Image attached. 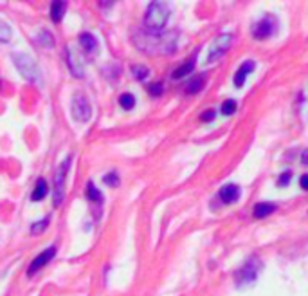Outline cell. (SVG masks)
I'll return each mask as SVG.
<instances>
[{"label":"cell","mask_w":308,"mask_h":296,"mask_svg":"<svg viewBox=\"0 0 308 296\" xmlns=\"http://www.w3.org/2000/svg\"><path fill=\"white\" fill-rule=\"evenodd\" d=\"M132 73H134V76H136L137 79H144L150 74V71H148V67H142V65H134L132 67Z\"/></svg>","instance_id":"7402d4cb"},{"label":"cell","mask_w":308,"mask_h":296,"mask_svg":"<svg viewBox=\"0 0 308 296\" xmlns=\"http://www.w3.org/2000/svg\"><path fill=\"white\" fill-rule=\"evenodd\" d=\"M231 40H233V37H231V35H222V37L216 38V42L213 43V47L209 49V62L218 60L220 56H222V54L227 51Z\"/></svg>","instance_id":"8992f818"},{"label":"cell","mask_w":308,"mask_h":296,"mask_svg":"<svg viewBox=\"0 0 308 296\" xmlns=\"http://www.w3.org/2000/svg\"><path fill=\"white\" fill-rule=\"evenodd\" d=\"M299 186H301L305 191H308V174L301 175V179H299Z\"/></svg>","instance_id":"83f0119b"},{"label":"cell","mask_w":308,"mask_h":296,"mask_svg":"<svg viewBox=\"0 0 308 296\" xmlns=\"http://www.w3.org/2000/svg\"><path fill=\"white\" fill-rule=\"evenodd\" d=\"M251 71H254V62H252V60H247V62L241 64V67L238 69V73L235 74V85L236 87H241V85L245 83L247 74L251 73Z\"/></svg>","instance_id":"8fae6325"},{"label":"cell","mask_w":308,"mask_h":296,"mask_svg":"<svg viewBox=\"0 0 308 296\" xmlns=\"http://www.w3.org/2000/svg\"><path fill=\"white\" fill-rule=\"evenodd\" d=\"M150 94L152 96H161L162 94V85L161 83H153V85H150Z\"/></svg>","instance_id":"d4e9b609"},{"label":"cell","mask_w":308,"mask_h":296,"mask_svg":"<svg viewBox=\"0 0 308 296\" xmlns=\"http://www.w3.org/2000/svg\"><path fill=\"white\" fill-rule=\"evenodd\" d=\"M276 210V206L272 202H260L254 206V219H263L267 215H271L272 212Z\"/></svg>","instance_id":"9a60e30c"},{"label":"cell","mask_w":308,"mask_h":296,"mask_svg":"<svg viewBox=\"0 0 308 296\" xmlns=\"http://www.w3.org/2000/svg\"><path fill=\"white\" fill-rule=\"evenodd\" d=\"M195 56H191V58L186 60V64L182 65V67H178L177 71H173V78L178 79V78H184V76H189V74L193 73L195 69Z\"/></svg>","instance_id":"5bb4252c"},{"label":"cell","mask_w":308,"mask_h":296,"mask_svg":"<svg viewBox=\"0 0 308 296\" xmlns=\"http://www.w3.org/2000/svg\"><path fill=\"white\" fill-rule=\"evenodd\" d=\"M67 64H68L70 73H72L76 78H83V71L78 67V60H76V56H74V53L70 51V49L67 51Z\"/></svg>","instance_id":"2e32d148"},{"label":"cell","mask_w":308,"mask_h":296,"mask_svg":"<svg viewBox=\"0 0 308 296\" xmlns=\"http://www.w3.org/2000/svg\"><path fill=\"white\" fill-rule=\"evenodd\" d=\"M11 35H13V31H11L9 24L0 18V42H9Z\"/></svg>","instance_id":"ffe728a7"},{"label":"cell","mask_w":308,"mask_h":296,"mask_svg":"<svg viewBox=\"0 0 308 296\" xmlns=\"http://www.w3.org/2000/svg\"><path fill=\"white\" fill-rule=\"evenodd\" d=\"M274 29H276V22L272 20L271 16H267V18H263V20H260L254 26V37L258 38V40H265V38H269L274 33Z\"/></svg>","instance_id":"52a82bcc"},{"label":"cell","mask_w":308,"mask_h":296,"mask_svg":"<svg viewBox=\"0 0 308 296\" xmlns=\"http://www.w3.org/2000/svg\"><path fill=\"white\" fill-rule=\"evenodd\" d=\"M220 199H222V202H225V204L236 202L238 199H240V188H238L236 185L222 186V190H220Z\"/></svg>","instance_id":"30bf717a"},{"label":"cell","mask_w":308,"mask_h":296,"mask_svg":"<svg viewBox=\"0 0 308 296\" xmlns=\"http://www.w3.org/2000/svg\"><path fill=\"white\" fill-rule=\"evenodd\" d=\"M70 163H72V153L63 159L62 164L56 168V174H54V206H60L63 202V197H65V181H67Z\"/></svg>","instance_id":"3957f363"},{"label":"cell","mask_w":308,"mask_h":296,"mask_svg":"<svg viewBox=\"0 0 308 296\" xmlns=\"http://www.w3.org/2000/svg\"><path fill=\"white\" fill-rule=\"evenodd\" d=\"M56 251H58V248L56 246H49L47 249H43L42 253L38 255L36 259L33 260L31 262V265H29V269H27V275L29 276H33L36 271H40L43 267V265H47V262H51L52 259H54V255H56Z\"/></svg>","instance_id":"5b68a950"},{"label":"cell","mask_w":308,"mask_h":296,"mask_svg":"<svg viewBox=\"0 0 308 296\" xmlns=\"http://www.w3.org/2000/svg\"><path fill=\"white\" fill-rule=\"evenodd\" d=\"M72 116L76 121H89L92 116V105H90L89 98L83 92H76L72 96V105H70Z\"/></svg>","instance_id":"277c9868"},{"label":"cell","mask_w":308,"mask_h":296,"mask_svg":"<svg viewBox=\"0 0 308 296\" xmlns=\"http://www.w3.org/2000/svg\"><path fill=\"white\" fill-rule=\"evenodd\" d=\"M202 87H204V78H202V76H195V78L188 83L186 89H188L189 94H195V92L202 90Z\"/></svg>","instance_id":"d6986e66"},{"label":"cell","mask_w":308,"mask_h":296,"mask_svg":"<svg viewBox=\"0 0 308 296\" xmlns=\"http://www.w3.org/2000/svg\"><path fill=\"white\" fill-rule=\"evenodd\" d=\"M103 181L108 186H117V185H119V177H117V174H115V172H110V174H106L103 177Z\"/></svg>","instance_id":"603a6c76"},{"label":"cell","mask_w":308,"mask_h":296,"mask_svg":"<svg viewBox=\"0 0 308 296\" xmlns=\"http://www.w3.org/2000/svg\"><path fill=\"white\" fill-rule=\"evenodd\" d=\"M236 107H238V103H236L235 100H225L224 103H222V114H224V116H231V114H235Z\"/></svg>","instance_id":"44dd1931"},{"label":"cell","mask_w":308,"mask_h":296,"mask_svg":"<svg viewBox=\"0 0 308 296\" xmlns=\"http://www.w3.org/2000/svg\"><path fill=\"white\" fill-rule=\"evenodd\" d=\"M79 45L83 49V53L87 56H94L100 49V43H98V38L92 35V33H81L79 35Z\"/></svg>","instance_id":"ba28073f"},{"label":"cell","mask_w":308,"mask_h":296,"mask_svg":"<svg viewBox=\"0 0 308 296\" xmlns=\"http://www.w3.org/2000/svg\"><path fill=\"white\" fill-rule=\"evenodd\" d=\"M11 58H13V62H15L18 73H20L27 81H31V83L40 81L42 73H40V69H38V64L34 62V58H31L29 54H24V53H13L11 54Z\"/></svg>","instance_id":"7a4b0ae2"},{"label":"cell","mask_w":308,"mask_h":296,"mask_svg":"<svg viewBox=\"0 0 308 296\" xmlns=\"http://www.w3.org/2000/svg\"><path fill=\"white\" fill-rule=\"evenodd\" d=\"M47 181L43 179V177H40V179L36 181V185H34V190H33L31 193V199L33 201H42V199H45V195H47Z\"/></svg>","instance_id":"7c38bea8"},{"label":"cell","mask_w":308,"mask_h":296,"mask_svg":"<svg viewBox=\"0 0 308 296\" xmlns=\"http://www.w3.org/2000/svg\"><path fill=\"white\" fill-rule=\"evenodd\" d=\"M288 183H290V172H285V174H281V177H279V181H277V185L287 186Z\"/></svg>","instance_id":"484cf974"},{"label":"cell","mask_w":308,"mask_h":296,"mask_svg":"<svg viewBox=\"0 0 308 296\" xmlns=\"http://www.w3.org/2000/svg\"><path fill=\"white\" fill-rule=\"evenodd\" d=\"M200 119H202V121H213V119H214V111H211V109H209V111H205L204 114L200 116Z\"/></svg>","instance_id":"4316f807"},{"label":"cell","mask_w":308,"mask_h":296,"mask_svg":"<svg viewBox=\"0 0 308 296\" xmlns=\"http://www.w3.org/2000/svg\"><path fill=\"white\" fill-rule=\"evenodd\" d=\"M258 269H260V265L254 264V260H249V262L243 265V269L238 273V284H243V282H254Z\"/></svg>","instance_id":"9c48e42d"},{"label":"cell","mask_w":308,"mask_h":296,"mask_svg":"<svg viewBox=\"0 0 308 296\" xmlns=\"http://www.w3.org/2000/svg\"><path fill=\"white\" fill-rule=\"evenodd\" d=\"M85 195H87L89 201L96 202V204H101V202H103V195H101V191L94 186V183H89V185H87V191H85Z\"/></svg>","instance_id":"e0dca14e"},{"label":"cell","mask_w":308,"mask_h":296,"mask_svg":"<svg viewBox=\"0 0 308 296\" xmlns=\"http://www.w3.org/2000/svg\"><path fill=\"white\" fill-rule=\"evenodd\" d=\"M49 219H51V215H47V217L43 219V222H36V224H33V226H31V233H33V235H36L40 229H45V227H47V224H49Z\"/></svg>","instance_id":"cb8c5ba5"},{"label":"cell","mask_w":308,"mask_h":296,"mask_svg":"<svg viewBox=\"0 0 308 296\" xmlns=\"http://www.w3.org/2000/svg\"><path fill=\"white\" fill-rule=\"evenodd\" d=\"M65 11H67V2H52L51 4V18L52 22H56L60 24L65 15Z\"/></svg>","instance_id":"4fadbf2b"},{"label":"cell","mask_w":308,"mask_h":296,"mask_svg":"<svg viewBox=\"0 0 308 296\" xmlns=\"http://www.w3.org/2000/svg\"><path fill=\"white\" fill-rule=\"evenodd\" d=\"M170 16V7L164 2H152L148 5L146 16H144V26H146L148 33L159 35L164 29Z\"/></svg>","instance_id":"6da1fadb"},{"label":"cell","mask_w":308,"mask_h":296,"mask_svg":"<svg viewBox=\"0 0 308 296\" xmlns=\"http://www.w3.org/2000/svg\"><path fill=\"white\" fill-rule=\"evenodd\" d=\"M119 105L125 109V111H132L134 109V105H136V98H134V94H130V92H125V94L119 96Z\"/></svg>","instance_id":"ac0fdd59"}]
</instances>
